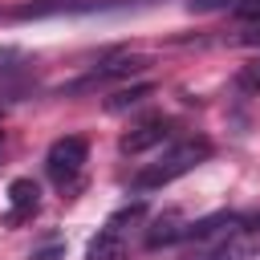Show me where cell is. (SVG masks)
I'll list each match as a JSON object with an SVG mask.
<instances>
[{"mask_svg":"<svg viewBox=\"0 0 260 260\" xmlns=\"http://www.w3.org/2000/svg\"><path fill=\"white\" fill-rule=\"evenodd\" d=\"M146 65V57H114V61H106L102 69H93L85 81H77V85H69V89H89V85H102V81H114V77H130V73H138Z\"/></svg>","mask_w":260,"mask_h":260,"instance_id":"obj_7","label":"cell"},{"mask_svg":"<svg viewBox=\"0 0 260 260\" xmlns=\"http://www.w3.org/2000/svg\"><path fill=\"white\" fill-rule=\"evenodd\" d=\"M207 158H211V142H207V138H183V142H175L158 162H150L146 171H138V175H134V191L167 187V183H175L179 175L195 171V167H199V162H207Z\"/></svg>","mask_w":260,"mask_h":260,"instance_id":"obj_1","label":"cell"},{"mask_svg":"<svg viewBox=\"0 0 260 260\" xmlns=\"http://www.w3.org/2000/svg\"><path fill=\"white\" fill-rule=\"evenodd\" d=\"M61 256H65V244L61 240H49V244H41L32 252V260H61Z\"/></svg>","mask_w":260,"mask_h":260,"instance_id":"obj_11","label":"cell"},{"mask_svg":"<svg viewBox=\"0 0 260 260\" xmlns=\"http://www.w3.org/2000/svg\"><path fill=\"white\" fill-rule=\"evenodd\" d=\"M219 4H228V0H191V8H199V12L203 8H219Z\"/></svg>","mask_w":260,"mask_h":260,"instance_id":"obj_13","label":"cell"},{"mask_svg":"<svg viewBox=\"0 0 260 260\" xmlns=\"http://www.w3.org/2000/svg\"><path fill=\"white\" fill-rule=\"evenodd\" d=\"M0 146H4V130H0Z\"/></svg>","mask_w":260,"mask_h":260,"instance_id":"obj_14","label":"cell"},{"mask_svg":"<svg viewBox=\"0 0 260 260\" xmlns=\"http://www.w3.org/2000/svg\"><path fill=\"white\" fill-rule=\"evenodd\" d=\"M142 215H146L142 203H126V207H118V211L106 219V228L89 240L85 260H126V232H130Z\"/></svg>","mask_w":260,"mask_h":260,"instance_id":"obj_2","label":"cell"},{"mask_svg":"<svg viewBox=\"0 0 260 260\" xmlns=\"http://www.w3.org/2000/svg\"><path fill=\"white\" fill-rule=\"evenodd\" d=\"M183 236H187V219H183L179 211H167V215H158V219L150 223L146 248H167V244H179Z\"/></svg>","mask_w":260,"mask_h":260,"instance_id":"obj_8","label":"cell"},{"mask_svg":"<svg viewBox=\"0 0 260 260\" xmlns=\"http://www.w3.org/2000/svg\"><path fill=\"white\" fill-rule=\"evenodd\" d=\"M236 85H240L244 93H260V57H256L252 65H244V69L236 73Z\"/></svg>","mask_w":260,"mask_h":260,"instance_id":"obj_10","label":"cell"},{"mask_svg":"<svg viewBox=\"0 0 260 260\" xmlns=\"http://www.w3.org/2000/svg\"><path fill=\"white\" fill-rule=\"evenodd\" d=\"M37 203H41V191H37L32 179H12L8 183V223L28 219L37 211Z\"/></svg>","mask_w":260,"mask_h":260,"instance_id":"obj_6","label":"cell"},{"mask_svg":"<svg viewBox=\"0 0 260 260\" xmlns=\"http://www.w3.org/2000/svg\"><path fill=\"white\" fill-rule=\"evenodd\" d=\"M260 256V215H240L232 232H223L211 248H203V260H252Z\"/></svg>","mask_w":260,"mask_h":260,"instance_id":"obj_3","label":"cell"},{"mask_svg":"<svg viewBox=\"0 0 260 260\" xmlns=\"http://www.w3.org/2000/svg\"><path fill=\"white\" fill-rule=\"evenodd\" d=\"M171 134H175V122H171V118H150V122H142V126L126 130V134L118 138V146H122V154H142V150H150V146L167 142Z\"/></svg>","mask_w":260,"mask_h":260,"instance_id":"obj_5","label":"cell"},{"mask_svg":"<svg viewBox=\"0 0 260 260\" xmlns=\"http://www.w3.org/2000/svg\"><path fill=\"white\" fill-rule=\"evenodd\" d=\"M236 16L240 20H260V0H240L236 4Z\"/></svg>","mask_w":260,"mask_h":260,"instance_id":"obj_12","label":"cell"},{"mask_svg":"<svg viewBox=\"0 0 260 260\" xmlns=\"http://www.w3.org/2000/svg\"><path fill=\"white\" fill-rule=\"evenodd\" d=\"M85 158H89V146H85V138H77V134H65V138H57V142L49 146V154H45V171H49V179H53L57 187H69V183L81 175Z\"/></svg>","mask_w":260,"mask_h":260,"instance_id":"obj_4","label":"cell"},{"mask_svg":"<svg viewBox=\"0 0 260 260\" xmlns=\"http://www.w3.org/2000/svg\"><path fill=\"white\" fill-rule=\"evenodd\" d=\"M154 89L146 85V81H138V85H126V89H114L110 98H106V110L110 114H118V110H130V106H138V102H146Z\"/></svg>","mask_w":260,"mask_h":260,"instance_id":"obj_9","label":"cell"}]
</instances>
